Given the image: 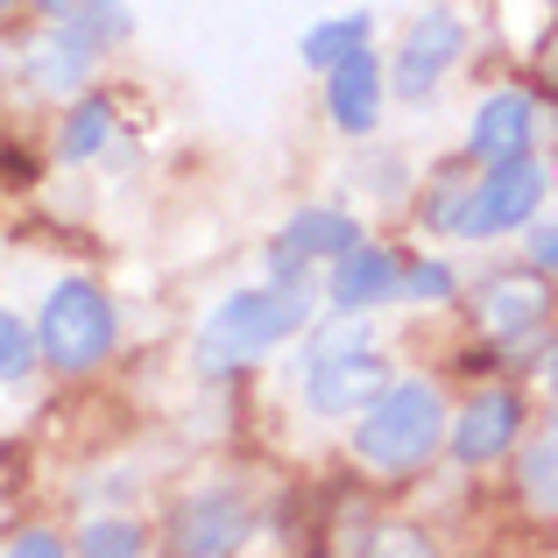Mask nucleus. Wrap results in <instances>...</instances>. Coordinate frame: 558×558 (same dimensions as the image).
<instances>
[{
    "mask_svg": "<svg viewBox=\"0 0 558 558\" xmlns=\"http://www.w3.org/2000/svg\"><path fill=\"white\" fill-rule=\"evenodd\" d=\"M326 107L340 121V135H368L381 113V57L375 50H354L347 64L326 71Z\"/></svg>",
    "mask_w": 558,
    "mask_h": 558,
    "instance_id": "nucleus-10",
    "label": "nucleus"
},
{
    "mask_svg": "<svg viewBox=\"0 0 558 558\" xmlns=\"http://www.w3.org/2000/svg\"><path fill=\"white\" fill-rule=\"evenodd\" d=\"M78 22L93 28L99 43H113V36H128V14H121V0H85L78 8Z\"/></svg>",
    "mask_w": 558,
    "mask_h": 558,
    "instance_id": "nucleus-21",
    "label": "nucleus"
},
{
    "mask_svg": "<svg viewBox=\"0 0 558 558\" xmlns=\"http://www.w3.org/2000/svg\"><path fill=\"white\" fill-rule=\"evenodd\" d=\"M545 304H551V290H537L531 276H502V283H488V298H481V326L517 340V332H531L537 318H545Z\"/></svg>",
    "mask_w": 558,
    "mask_h": 558,
    "instance_id": "nucleus-13",
    "label": "nucleus"
},
{
    "mask_svg": "<svg viewBox=\"0 0 558 558\" xmlns=\"http://www.w3.org/2000/svg\"><path fill=\"white\" fill-rule=\"evenodd\" d=\"M381 389H389V361H381L375 347L326 354V361H312V375H304V396H312V410H326V417H340V410H368Z\"/></svg>",
    "mask_w": 558,
    "mask_h": 558,
    "instance_id": "nucleus-6",
    "label": "nucleus"
},
{
    "mask_svg": "<svg viewBox=\"0 0 558 558\" xmlns=\"http://www.w3.org/2000/svg\"><path fill=\"white\" fill-rule=\"evenodd\" d=\"M403 298H452V269H446V262H417V269H403Z\"/></svg>",
    "mask_w": 558,
    "mask_h": 558,
    "instance_id": "nucleus-20",
    "label": "nucleus"
},
{
    "mask_svg": "<svg viewBox=\"0 0 558 558\" xmlns=\"http://www.w3.org/2000/svg\"><path fill=\"white\" fill-rule=\"evenodd\" d=\"M142 523H128V517H93L78 531V558H142Z\"/></svg>",
    "mask_w": 558,
    "mask_h": 558,
    "instance_id": "nucleus-17",
    "label": "nucleus"
},
{
    "mask_svg": "<svg viewBox=\"0 0 558 558\" xmlns=\"http://www.w3.org/2000/svg\"><path fill=\"white\" fill-rule=\"evenodd\" d=\"M551 389H558V368H551Z\"/></svg>",
    "mask_w": 558,
    "mask_h": 558,
    "instance_id": "nucleus-27",
    "label": "nucleus"
},
{
    "mask_svg": "<svg viewBox=\"0 0 558 558\" xmlns=\"http://www.w3.org/2000/svg\"><path fill=\"white\" fill-rule=\"evenodd\" d=\"M517 432H523V403L509 389H488V396L466 403L460 424H452V452H460L466 466H488V460H502V452L517 446Z\"/></svg>",
    "mask_w": 558,
    "mask_h": 558,
    "instance_id": "nucleus-8",
    "label": "nucleus"
},
{
    "mask_svg": "<svg viewBox=\"0 0 558 558\" xmlns=\"http://www.w3.org/2000/svg\"><path fill=\"white\" fill-rule=\"evenodd\" d=\"M36 347H43V361H50V368H64V375L99 368V361L113 354V304H107V290L85 283V276L57 283L50 298H43Z\"/></svg>",
    "mask_w": 558,
    "mask_h": 558,
    "instance_id": "nucleus-3",
    "label": "nucleus"
},
{
    "mask_svg": "<svg viewBox=\"0 0 558 558\" xmlns=\"http://www.w3.org/2000/svg\"><path fill=\"white\" fill-rule=\"evenodd\" d=\"M312 318V290L304 283H269V290H233L198 332V368L205 375H233L247 361H262L269 347H283L290 332Z\"/></svg>",
    "mask_w": 558,
    "mask_h": 558,
    "instance_id": "nucleus-1",
    "label": "nucleus"
},
{
    "mask_svg": "<svg viewBox=\"0 0 558 558\" xmlns=\"http://www.w3.org/2000/svg\"><path fill=\"white\" fill-rule=\"evenodd\" d=\"M28 64H36V85H43V93H78L85 71L99 64V36L78 22V14H71V22H57L50 36L28 50Z\"/></svg>",
    "mask_w": 558,
    "mask_h": 558,
    "instance_id": "nucleus-11",
    "label": "nucleus"
},
{
    "mask_svg": "<svg viewBox=\"0 0 558 558\" xmlns=\"http://www.w3.org/2000/svg\"><path fill=\"white\" fill-rule=\"evenodd\" d=\"M107 142H113V107H107V99H85V107L71 113V128H64V142H57V149H64L71 163H93Z\"/></svg>",
    "mask_w": 558,
    "mask_h": 558,
    "instance_id": "nucleus-16",
    "label": "nucleus"
},
{
    "mask_svg": "<svg viewBox=\"0 0 558 558\" xmlns=\"http://www.w3.org/2000/svg\"><path fill=\"white\" fill-rule=\"evenodd\" d=\"M36 8H43V14H50V22H71V14H78V8H85V0H36Z\"/></svg>",
    "mask_w": 558,
    "mask_h": 558,
    "instance_id": "nucleus-25",
    "label": "nucleus"
},
{
    "mask_svg": "<svg viewBox=\"0 0 558 558\" xmlns=\"http://www.w3.org/2000/svg\"><path fill=\"white\" fill-rule=\"evenodd\" d=\"M347 247H361V227L340 213V205H312V213H298L283 227V241H276V269H298V262H318V255H332L340 262Z\"/></svg>",
    "mask_w": 558,
    "mask_h": 558,
    "instance_id": "nucleus-12",
    "label": "nucleus"
},
{
    "mask_svg": "<svg viewBox=\"0 0 558 558\" xmlns=\"http://www.w3.org/2000/svg\"><path fill=\"white\" fill-rule=\"evenodd\" d=\"M537 205H545V170H537L531 156L495 163L488 178H474V191H466V205H460V241H495V233H517Z\"/></svg>",
    "mask_w": 558,
    "mask_h": 558,
    "instance_id": "nucleus-4",
    "label": "nucleus"
},
{
    "mask_svg": "<svg viewBox=\"0 0 558 558\" xmlns=\"http://www.w3.org/2000/svg\"><path fill=\"white\" fill-rule=\"evenodd\" d=\"M36 326H22L14 312H0V381H28V368H36Z\"/></svg>",
    "mask_w": 558,
    "mask_h": 558,
    "instance_id": "nucleus-18",
    "label": "nucleus"
},
{
    "mask_svg": "<svg viewBox=\"0 0 558 558\" xmlns=\"http://www.w3.org/2000/svg\"><path fill=\"white\" fill-rule=\"evenodd\" d=\"M460 43H466V28H460V14H452V8L417 14V22H410V36H403V50H396V93H403V99H424L452 71Z\"/></svg>",
    "mask_w": 558,
    "mask_h": 558,
    "instance_id": "nucleus-5",
    "label": "nucleus"
},
{
    "mask_svg": "<svg viewBox=\"0 0 558 558\" xmlns=\"http://www.w3.org/2000/svg\"><path fill=\"white\" fill-rule=\"evenodd\" d=\"M403 290V262L389 255V247H347L340 262H332V283H326V298H332V312H368V304L381 298H396Z\"/></svg>",
    "mask_w": 558,
    "mask_h": 558,
    "instance_id": "nucleus-9",
    "label": "nucleus"
},
{
    "mask_svg": "<svg viewBox=\"0 0 558 558\" xmlns=\"http://www.w3.org/2000/svg\"><path fill=\"white\" fill-rule=\"evenodd\" d=\"M8 8H14V0H0V14H8Z\"/></svg>",
    "mask_w": 558,
    "mask_h": 558,
    "instance_id": "nucleus-26",
    "label": "nucleus"
},
{
    "mask_svg": "<svg viewBox=\"0 0 558 558\" xmlns=\"http://www.w3.org/2000/svg\"><path fill=\"white\" fill-rule=\"evenodd\" d=\"M523 488H531L537 509H558V424L531 446V460H523Z\"/></svg>",
    "mask_w": 558,
    "mask_h": 558,
    "instance_id": "nucleus-19",
    "label": "nucleus"
},
{
    "mask_svg": "<svg viewBox=\"0 0 558 558\" xmlns=\"http://www.w3.org/2000/svg\"><path fill=\"white\" fill-rule=\"evenodd\" d=\"M247 523H241V509L227 502V495H213V502H191L184 509V523H178V545L191 558H219V551H233V537H241Z\"/></svg>",
    "mask_w": 558,
    "mask_h": 558,
    "instance_id": "nucleus-14",
    "label": "nucleus"
},
{
    "mask_svg": "<svg viewBox=\"0 0 558 558\" xmlns=\"http://www.w3.org/2000/svg\"><path fill=\"white\" fill-rule=\"evenodd\" d=\"M8 558H71V551H64V537H50V531H22Z\"/></svg>",
    "mask_w": 558,
    "mask_h": 558,
    "instance_id": "nucleus-22",
    "label": "nucleus"
},
{
    "mask_svg": "<svg viewBox=\"0 0 558 558\" xmlns=\"http://www.w3.org/2000/svg\"><path fill=\"white\" fill-rule=\"evenodd\" d=\"M531 262H537L545 276H558V219H551V227H545V233L531 241Z\"/></svg>",
    "mask_w": 558,
    "mask_h": 558,
    "instance_id": "nucleus-24",
    "label": "nucleus"
},
{
    "mask_svg": "<svg viewBox=\"0 0 558 558\" xmlns=\"http://www.w3.org/2000/svg\"><path fill=\"white\" fill-rule=\"evenodd\" d=\"M537 142V99L531 93H488L474 107V128H466V149L481 156V163H517V156H531Z\"/></svg>",
    "mask_w": 558,
    "mask_h": 558,
    "instance_id": "nucleus-7",
    "label": "nucleus"
},
{
    "mask_svg": "<svg viewBox=\"0 0 558 558\" xmlns=\"http://www.w3.org/2000/svg\"><path fill=\"white\" fill-rule=\"evenodd\" d=\"M368 36H375L368 14H340V22H318V28H304V64H312V71H332V64H347L354 50H368Z\"/></svg>",
    "mask_w": 558,
    "mask_h": 558,
    "instance_id": "nucleus-15",
    "label": "nucleus"
},
{
    "mask_svg": "<svg viewBox=\"0 0 558 558\" xmlns=\"http://www.w3.org/2000/svg\"><path fill=\"white\" fill-rule=\"evenodd\" d=\"M375 558H432V545H424V537H410V531H381L375 537Z\"/></svg>",
    "mask_w": 558,
    "mask_h": 558,
    "instance_id": "nucleus-23",
    "label": "nucleus"
},
{
    "mask_svg": "<svg viewBox=\"0 0 558 558\" xmlns=\"http://www.w3.org/2000/svg\"><path fill=\"white\" fill-rule=\"evenodd\" d=\"M438 438H446V403H438L432 381H389L361 417L354 452L375 474H410L438 452Z\"/></svg>",
    "mask_w": 558,
    "mask_h": 558,
    "instance_id": "nucleus-2",
    "label": "nucleus"
}]
</instances>
